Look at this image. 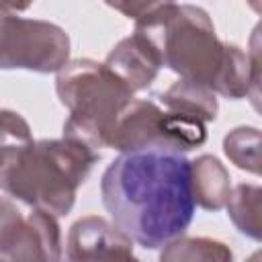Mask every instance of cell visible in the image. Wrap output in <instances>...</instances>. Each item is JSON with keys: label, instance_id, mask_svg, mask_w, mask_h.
Segmentation results:
<instances>
[{"label": "cell", "instance_id": "7a4b0ae2", "mask_svg": "<svg viewBox=\"0 0 262 262\" xmlns=\"http://www.w3.org/2000/svg\"><path fill=\"white\" fill-rule=\"evenodd\" d=\"M108 6L135 20V33L158 51L162 68L172 70L180 80L215 88L225 43L219 41L207 10L176 2H119Z\"/></svg>", "mask_w": 262, "mask_h": 262}, {"label": "cell", "instance_id": "6da1fadb", "mask_svg": "<svg viewBox=\"0 0 262 262\" xmlns=\"http://www.w3.org/2000/svg\"><path fill=\"white\" fill-rule=\"evenodd\" d=\"M100 196L113 225L131 242L162 248L194 217L190 160L168 151L121 154L100 178Z\"/></svg>", "mask_w": 262, "mask_h": 262}, {"label": "cell", "instance_id": "ac0fdd59", "mask_svg": "<svg viewBox=\"0 0 262 262\" xmlns=\"http://www.w3.org/2000/svg\"><path fill=\"white\" fill-rule=\"evenodd\" d=\"M246 262H260V252H254Z\"/></svg>", "mask_w": 262, "mask_h": 262}, {"label": "cell", "instance_id": "3957f363", "mask_svg": "<svg viewBox=\"0 0 262 262\" xmlns=\"http://www.w3.org/2000/svg\"><path fill=\"white\" fill-rule=\"evenodd\" d=\"M98 160L100 151L66 137L31 141L0 170V188L33 211L63 217Z\"/></svg>", "mask_w": 262, "mask_h": 262}, {"label": "cell", "instance_id": "5b68a950", "mask_svg": "<svg viewBox=\"0 0 262 262\" xmlns=\"http://www.w3.org/2000/svg\"><path fill=\"white\" fill-rule=\"evenodd\" d=\"M207 141L203 121L162 108L154 100L133 98L108 133L106 147L121 154L168 151L186 154Z\"/></svg>", "mask_w": 262, "mask_h": 262}, {"label": "cell", "instance_id": "9a60e30c", "mask_svg": "<svg viewBox=\"0 0 262 262\" xmlns=\"http://www.w3.org/2000/svg\"><path fill=\"white\" fill-rule=\"evenodd\" d=\"M31 141V127L25 117L16 111L0 108V170L12 154L23 149Z\"/></svg>", "mask_w": 262, "mask_h": 262}, {"label": "cell", "instance_id": "30bf717a", "mask_svg": "<svg viewBox=\"0 0 262 262\" xmlns=\"http://www.w3.org/2000/svg\"><path fill=\"white\" fill-rule=\"evenodd\" d=\"M190 190L194 205L207 211H219L231 194L229 172L215 156L203 154L190 160Z\"/></svg>", "mask_w": 262, "mask_h": 262}, {"label": "cell", "instance_id": "8992f818", "mask_svg": "<svg viewBox=\"0 0 262 262\" xmlns=\"http://www.w3.org/2000/svg\"><path fill=\"white\" fill-rule=\"evenodd\" d=\"M12 4H0V70L59 72L70 61L68 33L49 20L25 18Z\"/></svg>", "mask_w": 262, "mask_h": 262}, {"label": "cell", "instance_id": "277c9868", "mask_svg": "<svg viewBox=\"0 0 262 262\" xmlns=\"http://www.w3.org/2000/svg\"><path fill=\"white\" fill-rule=\"evenodd\" d=\"M55 90L59 102L70 111L63 137L96 151L106 147L119 115L133 100V92L104 63L88 57L70 59L55 76Z\"/></svg>", "mask_w": 262, "mask_h": 262}, {"label": "cell", "instance_id": "4fadbf2b", "mask_svg": "<svg viewBox=\"0 0 262 262\" xmlns=\"http://www.w3.org/2000/svg\"><path fill=\"white\" fill-rule=\"evenodd\" d=\"M260 196L262 190L258 184H237L235 188H231V194L225 203L227 215L233 221V225L239 229V233L252 237V239H260L262 229H260Z\"/></svg>", "mask_w": 262, "mask_h": 262}, {"label": "cell", "instance_id": "7c38bea8", "mask_svg": "<svg viewBox=\"0 0 262 262\" xmlns=\"http://www.w3.org/2000/svg\"><path fill=\"white\" fill-rule=\"evenodd\" d=\"M160 262H233V254L219 239L180 235L164 244Z\"/></svg>", "mask_w": 262, "mask_h": 262}, {"label": "cell", "instance_id": "8fae6325", "mask_svg": "<svg viewBox=\"0 0 262 262\" xmlns=\"http://www.w3.org/2000/svg\"><path fill=\"white\" fill-rule=\"evenodd\" d=\"M162 108L180 113L192 119H199L203 123H211L217 119V96L211 88L203 84H194L188 80H176L166 92L158 96Z\"/></svg>", "mask_w": 262, "mask_h": 262}, {"label": "cell", "instance_id": "ba28073f", "mask_svg": "<svg viewBox=\"0 0 262 262\" xmlns=\"http://www.w3.org/2000/svg\"><path fill=\"white\" fill-rule=\"evenodd\" d=\"M104 68L135 94L151 86L162 68V61L158 51L141 35L133 33L111 49L104 59Z\"/></svg>", "mask_w": 262, "mask_h": 262}, {"label": "cell", "instance_id": "2e32d148", "mask_svg": "<svg viewBox=\"0 0 262 262\" xmlns=\"http://www.w3.org/2000/svg\"><path fill=\"white\" fill-rule=\"evenodd\" d=\"M20 221H23V213L18 211L14 201L0 194V250L10 239V235L20 225Z\"/></svg>", "mask_w": 262, "mask_h": 262}, {"label": "cell", "instance_id": "e0dca14e", "mask_svg": "<svg viewBox=\"0 0 262 262\" xmlns=\"http://www.w3.org/2000/svg\"><path fill=\"white\" fill-rule=\"evenodd\" d=\"M59 262H70V260H59ZM92 262H139V260L133 256V246L125 244V246H119V248L106 252L104 256H100Z\"/></svg>", "mask_w": 262, "mask_h": 262}, {"label": "cell", "instance_id": "52a82bcc", "mask_svg": "<svg viewBox=\"0 0 262 262\" xmlns=\"http://www.w3.org/2000/svg\"><path fill=\"white\" fill-rule=\"evenodd\" d=\"M61 231L53 215L33 211L23 217L0 250V262H59Z\"/></svg>", "mask_w": 262, "mask_h": 262}, {"label": "cell", "instance_id": "5bb4252c", "mask_svg": "<svg viewBox=\"0 0 262 262\" xmlns=\"http://www.w3.org/2000/svg\"><path fill=\"white\" fill-rule=\"evenodd\" d=\"M223 151L235 168L260 174V131L256 127H235L223 137Z\"/></svg>", "mask_w": 262, "mask_h": 262}, {"label": "cell", "instance_id": "9c48e42d", "mask_svg": "<svg viewBox=\"0 0 262 262\" xmlns=\"http://www.w3.org/2000/svg\"><path fill=\"white\" fill-rule=\"evenodd\" d=\"M125 244H133V242L111 221L96 215H88L72 223L66 242V260L92 262Z\"/></svg>", "mask_w": 262, "mask_h": 262}]
</instances>
